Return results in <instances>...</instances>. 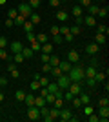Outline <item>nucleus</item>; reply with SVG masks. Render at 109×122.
Returning <instances> with one entry per match:
<instances>
[{"mask_svg":"<svg viewBox=\"0 0 109 122\" xmlns=\"http://www.w3.org/2000/svg\"><path fill=\"white\" fill-rule=\"evenodd\" d=\"M67 76H69L71 82H82L84 78H85V75H84V66H78V64L75 66V64H73V67L69 69Z\"/></svg>","mask_w":109,"mask_h":122,"instance_id":"f257e3e1","label":"nucleus"},{"mask_svg":"<svg viewBox=\"0 0 109 122\" xmlns=\"http://www.w3.org/2000/svg\"><path fill=\"white\" fill-rule=\"evenodd\" d=\"M27 118L29 120H40V107H36V106H31V107H27Z\"/></svg>","mask_w":109,"mask_h":122,"instance_id":"f03ea898","label":"nucleus"},{"mask_svg":"<svg viewBox=\"0 0 109 122\" xmlns=\"http://www.w3.org/2000/svg\"><path fill=\"white\" fill-rule=\"evenodd\" d=\"M67 91L71 93V95H75V97H76V95H80V93L84 91L82 82H71V84L67 86Z\"/></svg>","mask_w":109,"mask_h":122,"instance_id":"7ed1b4c3","label":"nucleus"},{"mask_svg":"<svg viewBox=\"0 0 109 122\" xmlns=\"http://www.w3.org/2000/svg\"><path fill=\"white\" fill-rule=\"evenodd\" d=\"M69 84H71V80H69V76L66 75V73H62L60 76H57V86L60 87V89H67Z\"/></svg>","mask_w":109,"mask_h":122,"instance_id":"20e7f679","label":"nucleus"},{"mask_svg":"<svg viewBox=\"0 0 109 122\" xmlns=\"http://www.w3.org/2000/svg\"><path fill=\"white\" fill-rule=\"evenodd\" d=\"M18 15H22V16H26V18H29V15H31L33 13V9L31 7H29V4H27V2H22L20 5H18Z\"/></svg>","mask_w":109,"mask_h":122,"instance_id":"39448f33","label":"nucleus"},{"mask_svg":"<svg viewBox=\"0 0 109 122\" xmlns=\"http://www.w3.org/2000/svg\"><path fill=\"white\" fill-rule=\"evenodd\" d=\"M71 117H73V113H71V109H69V107H62V109H60V113H58V118H60L62 122H67Z\"/></svg>","mask_w":109,"mask_h":122,"instance_id":"423d86ee","label":"nucleus"},{"mask_svg":"<svg viewBox=\"0 0 109 122\" xmlns=\"http://www.w3.org/2000/svg\"><path fill=\"white\" fill-rule=\"evenodd\" d=\"M66 60H69L71 64H78V60H80V53H78L76 49H71L67 53V58H66Z\"/></svg>","mask_w":109,"mask_h":122,"instance_id":"0eeeda50","label":"nucleus"},{"mask_svg":"<svg viewBox=\"0 0 109 122\" xmlns=\"http://www.w3.org/2000/svg\"><path fill=\"white\" fill-rule=\"evenodd\" d=\"M22 47H24V44H22L20 40H15V42H11L9 44V53L13 55V53H20Z\"/></svg>","mask_w":109,"mask_h":122,"instance_id":"6e6552de","label":"nucleus"},{"mask_svg":"<svg viewBox=\"0 0 109 122\" xmlns=\"http://www.w3.org/2000/svg\"><path fill=\"white\" fill-rule=\"evenodd\" d=\"M98 117H100V122H107L109 120V107L104 106L98 109Z\"/></svg>","mask_w":109,"mask_h":122,"instance_id":"1a4fd4ad","label":"nucleus"},{"mask_svg":"<svg viewBox=\"0 0 109 122\" xmlns=\"http://www.w3.org/2000/svg\"><path fill=\"white\" fill-rule=\"evenodd\" d=\"M82 24H85L87 27H95L96 25V18L93 15H87V16H82Z\"/></svg>","mask_w":109,"mask_h":122,"instance_id":"9d476101","label":"nucleus"},{"mask_svg":"<svg viewBox=\"0 0 109 122\" xmlns=\"http://www.w3.org/2000/svg\"><path fill=\"white\" fill-rule=\"evenodd\" d=\"M98 51H100V46H98V44H95V42L85 46V53H87V55H96Z\"/></svg>","mask_w":109,"mask_h":122,"instance_id":"9b49d317","label":"nucleus"},{"mask_svg":"<svg viewBox=\"0 0 109 122\" xmlns=\"http://www.w3.org/2000/svg\"><path fill=\"white\" fill-rule=\"evenodd\" d=\"M58 67H60V69H62V73H66V75H67L69 73V69H71L73 67V64L69 60H60V64H58Z\"/></svg>","mask_w":109,"mask_h":122,"instance_id":"f8f14e48","label":"nucleus"},{"mask_svg":"<svg viewBox=\"0 0 109 122\" xmlns=\"http://www.w3.org/2000/svg\"><path fill=\"white\" fill-rule=\"evenodd\" d=\"M95 73H96V67H95V66H87V67H84V75H85V78H93Z\"/></svg>","mask_w":109,"mask_h":122,"instance_id":"ddd939ff","label":"nucleus"},{"mask_svg":"<svg viewBox=\"0 0 109 122\" xmlns=\"http://www.w3.org/2000/svg\"><path fill=\"white\" fill-rule=\"evenodd\" d=\"M24 104H26L27 107L35 106V95H33V93H26V98H24Z\"/></svg>","mask_w":109,"mask_h":122,"instance_id":"4468645a","label":"nucleus"},{"mask_svg":"<svg viewBox=\"0 0 109 122\" xmlns=\"http://www.w3.org/2000/svg\"><path fill=\"white\" fill-rule=\"evenodd\" d=\"M71 13H73V16H75V18H76V16H84V7L76 4V5H73Z\"/></svg>","mask_w":109,"mask_h":122,"instance_id":"2eb2a0df","label":"nucleus"},{"mask_svg":"<svg viewBox=\"0 0 109 122\" xmlns=\"http://www.w3.org/2000/svg\"><path fill=\"white\" fill-rule=\"evenodd\" d=\"M27 20L31 22L33 25H38V24H40V22H42V18H40V15H36L35 11H33L31 15H29V18H27Z\"/></svg>","mask_w":109,"mask_h":122,"instance_id":"dca6fc26","label":"nucleus"},{"mask_svg":"<svg viewBox=\"0 0 109 122\" xmlns=\"http://www.w3.org/2000/svg\"><path fill=\"white\" fill-rule=\"evenodd\" d=\"M11 60H13L16 66H18V64H22L26 58H24V55H22V53H13V55H11Z\"/></svg>","mask_w":109,"mask_h":122,"instance_id":"f3484780","label":"nucleus"},{"mask_svg":"<svg viewBox=\"0 0 109 122\" xmlns=\"http://www.w3.org/2000/svg\"><path fill=\"white\" fill-rule=\"evenodd\" d=\"M78 98H80V102H82V106H85V104H91V97H89V93H80L78 95Z\"/></svg>","mask_w":109,"mask_h":122,"instance_id":"a211bd4d","label":"nucleus"},{"mask_svg":"<svg viewBox=\"0 0 109 122\" xmlns=\"http://www.w3.org/2000/svg\"><path fill=\"white\" fill-rule=\"evenodd\" d=\"M55 16H57V20H58V22H66V20L69 18L67 11H64V9H62V11H58V13H57Z\"/></svg>","mask_w":109,"mask_h":122,"instance_id":"6ab92c4d","label":"nucleus"},{"mask_svg":"<svg viewBox=\"0 0 109 122\" xmlns=\"http://www.w3.org/2000/svg\"><path fill=\"white\" fill-rule=\"evenodd\" d=\"M105 38H107V36L105 35H102V33H96V35H95V44H105Z\"/></svg>","mask_w":109,"mask_h":122,"instance_id":"aec40b11","label":"nucleus"},{"mask_svg":"<svg viewBox=\"0 0 109 122\" xmlns=\"http://www.w3.org/2000/svg\"><path fill=\"white\" fill-rule=\"evenodd\" d=\"M47 102H46V98L42 97V95H38V97H35V106L36 107H42V106H46Z\"/></svg>","mask_w":109,"mask_h":122,"instance_id":"412c9836","label":"nucleus"},{"mask_svg":"<svg viewBox=\"0 0 109 122\" xmlns=\"http://www.w3.org/2000/svg\"><path fill=\"white\" fill-rule=\"evenodd\" d=\"M0 60H11V53H9V51H5V47L0 49Z\"/></svg>","mask_w":109,"mask_h":122,"instance_id":"4be33fe9","label":"nucleus"},{"mask_svg":"<svg viewBox=\"0 0 109 122\" xmlns=\"http://www.w3.org/2000/svg\"><path fill=\"white\" fill-rule=\"evenodd\" d=\"M31 49H33V53H40L42 51V44L38 40H33L31 42Z\"/></svg>","mask_w":109,"mask_h":122,"instance_id":"5701e85b","label":"nucleus"},{"mask_svg":"<svg viewBox=\"0 0 109 122\" xmlns=\"http://www.w3.org/2000/svg\"><path fill=\"white\" fill-rule=\"evenodd\" d=\"M95 27H96V33H102V35H105V36L109 35V27L107 25L102 24V25H95Z\"/></svg>","mask_w":109,"mask_h":122,"instance_id":"b1692460","label":"nucleus"},{"mask_svg":"<svg viewBox=\"0 0 109 122\" xmlns=\"http://www.w3.org/2000/svg\"><path fill=\"white\" fill-rule=\"evenodd\" d=\"M42 53H47V55H51V53H53V44H49V42L42 44Z\"/></svg>","mask_w":109,"mask_h":122,"instance_id":"393cba45","label":"nucleus"},{"mask_svg":"<svg viewBox=\"0 0 109 122\" xmlns=\"http://www.w3.org/2000/svg\"><path fill=\"white\" fill-rule=\"evenodd\" d=\"M69 102H71V107H76V109H78V107H82V102H80L78 95H76V97H73V98H71Z\"/></svg>","mask_w":109,"mask_h":122,"instance_id":"a878e982","label":"nucleus"},{"mask_svg":"<svg viewBox=\"0 0 109 122\" xmlns=\"http://www.w3.org/2000/svg\"><path fill=\"white\" fill-rule=\"evenodd\" d=\"M87 9H89V15L96 16V15H98V9H100V5H96V4H91V5L87 7Z\"/></svg>","mask_w":109,"mask_h":122,"instance_id":"bb28decb","label":"nucleus"},{"mask_svg":"<svg viewBox=\"0 0 109 122\" xmlns=\"http://www.w3.org/2000/svg\"><path fill=\"white\" fill-rule=\"evenodd\" d=\"M20 53L24 55V58H31V56H33V49H31V47H22Z\"/></svg>","mask_w":109,"mask_h":122,"instance_id":"cd10ccee","label":"nucleus"},{"mask_svg":"<svg viewBox=\"0 0 109 122\" xmlns=\"http://www.w3.org/2000/svg\"><path fill=\"white\" fill-rule=\"evenodd\" d=\"M49 64H51L53 67L58 66V64H60V56H57V55H53V53H51V56H49Z\"/></svg>","mask_w":109,"mask_h":122,"instance_id":"c85d7f7f","label":"nucleus"},{"mask_svg":"<svg viewBox=\"0 0 109 122\" xmlns=\"http://www.w3.org/2000/svg\"><path fill=\"white\" fill-rule=\"evenodd\" d=\"M105 76H107V73H95V80H96V84H100V82H104L105 80Z\"/></svg>","mask_w":109,"mask_h":122,"instance_id":"c756f323","label":"nucleus"},{"mask_svg":"<svg viewBox=\"0 0 109 122\" xmlns=\"http://www.w3.org/2000/svg\"><path fill=\"white\" fill-rule=\"evenodd\" d=\"M26 20H27L26 16L18 15V16H16V18H15V20H13V22H15V25H16V27H22V24H24V22H26Z\"/></svg>","mask_w":109,"mask_h":122,"instance_id":"7c9ffc66","label":"nucleus"},{"mask_svg":"<svg viewBox=\"0 0 109 122\" xmlns=\"http://www.w3.org/2000/svg\"><path fill=\"white\" fill-rule=\"evenodd\" d=\"M107 13H109V7H107V5H102V7L98 9V15H96V16H102V18H105V16H107Z\"/></svg>","mask_w":109,"mask_h":122,"instance_id":"2f4dec72","label":"nucleus"},{"mask_svg":"<svg viewBox=\"0 0 109 122\" xmlns=\"http://www.w3.org/2000/svg\"><path fill=\"white\" fill-rule=\"evenodd\" d=\"M80 31H82V29H80V25H76V24H75V25H71V27H69V33H71L73 36L80 35Z\"/></svg>","mask_w":109,"mask_h":122,"instance_id":"473e14b6","label":"nucleus"},{"mask_svg":"<svg viewBox=\"0 0 109 122\" xmlns=\"http://www.w3.org/2000/svg\"><path fill=\"white\" fill-rule=\"evenodd\" d=\"M16 16H18V11H16V7H11V9L7 11V18H11V20H15Z\"/></svg>","mask_w":109,"mask_h":122,"instance_id":"72a5a7b5","label":"nucleus"},{"mask_svg":"<svg viewBox=\"0 0 109 122\" xmlns=\"http://www.w3.org/2000/svg\"><path fill=\"white\" fill-rule=\"evenodd\" d=\"M53 107L62 109V107H64V98H55V102H53Z\"/></svg>","mask_w":109,"mask_h":122,"instance_id":"f704fd0d","label":"nucleus"},{"mask_svg":"<svg viewBox=\"0 0 109 122\" xmlns=\"http://www.w3.org/2000/svg\"><path fill=\"white\" fill-rule=\"evenodd\" d=\"M22 29L26 31V33H29V31H33V24H31L29 20H26L24 24H22Z\"/></svg>","mask_w":109,"mask_h":122,"instance_id":"c9c22d12","label":"nucleus"},{"mask_svg":"<svg viewBox=\"0 0 109 122\" xmlns=\"http://www.w3.org/2000/svg\"><path fill=\"white\" fill-rule=\"evenodd\" d=\"M36 40L40 42V44H46L47 42V35L46 33H38V35H36Z\"/></svg>","mask_w":109,"mask_h":122,"instance_id":"e433bc0d","label":"nucleus"},{"mask_svg":"<svg viewBox=\"0 0 109 122\" xmlns=\"http://www.w3.org/2000/svg\"><path fill=\"white\" fill-rule=\"evenodd\" d=\"M49 75H53V76H60V75H62V69H60L58 66H55V67H51V73H49Z\"/></svg>","mask_w":109,"mask_h":122,"instance_id":"4c0bfd02","label":"nucleus"},{"mask_svg":"<svg viewBox=\"0 0 109 122\" xmlns=\"http://www.w3.org/2000/svg\"><path fill=\"white\" fill-rule=\"evenodd\" d=\"M15 98H16V100H18V102H24V98H26V93L18 89V91L15 93Z\"/></svg>","mask_w":109,"mask_h":122,"instance_id":"58836bf2","label":"nucleus"},{"mask_svg":"<svg viewBox=\"0 0 109 122\" xmlns=\"http://www.w3.org/2000/svg\"><path fill=\"white\" fill-rule=\"evenodd\" d=\"M27 4H29V7H31L33 11H35L36 7L40 5V0H27Z\"/></svg>","mask_w":109,"mask_h":122,"instance_id":"ea45409f","label":"nucleus"},{"mask_svg":"<svg viewBox=\"0 0 109 122\" xmlns=\"http://www.w3.org/2000/svg\"><path fill=\"white\" fill-rule=\"evenodd\" d=\"M49 33H51V36L58 35V33H60V25H51V27H49Z\"/></svg>","mask_w":109,"mask_h":122,"instance_id":"a19ab883","label":"nucleus"},{"mask_svg":"<svg viewBox=\"0 0 109 122\" xmlns=\"http://www.w3.org/2000/svg\"><path fill=\"white\" fill-rule=\"evenodd\" d=\"M55 93H47L46 95V102H47V106H49V104H53V102H55Z\"/></svg>","mask_w":109,"mask_h":122,"instance_id":"79ce46f5","label":"nucleus"},{"mask_svg":"<svg viewBox=\"0 0 109 122\" xmlns=\"http://www.w3.org/2000/svg\"><path fill=\"white\" fill-rule=\"evenodd\" d=\"M38 82H40V87H47L49 78H47V76H40V78H38Z\"/></svg>","mask_w":109,"mask_h":122,"instance_id":"37998d69","label":"nucleus"},{"mask_svg":"<svg viewBox=\"0 0 109 122\" xmlns=\"http://www.w3.org/2000/svg\"><path fill=\"white\" fill-rule=\"evenodd\" d=\"M82 82H85L89 87H95V86H96V80H95V76H93V78H84Z\"/></svg>","mask_w":109,"mask_h":122,"instance_id":"c03bdc74","label":"nucleus"},{"mask_svg":"<svg viewBox=\"0 0 109 122\" xmlns=\"http://www.w3.org/2000/svg\"><path fill=\"white\" fill-rule=\"evenodd\" d=\"M98 106L100 107H104V106H109V98H107V95H105V97H102L98 100Z\"/></svg>","mask_w":109,"mask_h":122,"instance_id":"a18cd8bd","label":"nucleus"},{"mask_svg":"<svg viewBox=\"0 0 109 122\" xmlns=\"http://www.w3.org/2000/svg\"><path fill=\"white\" fill-rule=\"evenodd\" d=\"M51 64H49V62H47V64H42V73H47V75H49V73H51Z\"/></svg>","mask_w":109,"mask_h":122,"instance_id":"49530a36","label":"nucleus"},{"mask_svg":"<svg viewBox=\"0 0 109 122\" xmlns=\"http://www.w3.org/2000/svg\"><path fill=\"white\" fill-rule=\"evenodd\" d=\"M84 113H85V115H91V113H95L93 106H91V104H85V106H84Z\"/></svg>","mask_w":109,"mask_h":122,"instance_id":"de8ad7c7","label":"nucleus"},{"mask_svg":"<svg viewBox=\"0 0 109 122\" xmlns=\"http://www.w3.org/2000/svg\"><path fill=\"white\" fill-rule=\"evenodd\" d=\"M87 120L89 122H100V117L95 115V113H91V115H87Z\"/></svg>","mask_w":109,"mask_h":122,"instance_id":"09e8293b","label":"nucleus"},{"mask_svg":"<svg viewBox=\"0 0 109 122\" xmlns=\"http://www.w3.org/2000/svg\"><path fill=\"white\" fill-rule=\"evenodd\" d=\"M53 42H55V44H62V42H64V36L60 35V33H58V35H55V36H53Z\"/></svg>","mask_w":109,"mask_h":122,"instance_id":"8fccbe9b","label":"nucleus"},{"mask_svg":"<svg viewBox=\"0 0 109 122\" xmlns=\"http://www.w3.org/2000/svg\"><path fill=\"white\" fill-rule=\"evenodd\" d=\"M31 89H33V91H38V89H40V82L33 78V82H31Z\"/></svg>","mask_w":109,"mask_h":122,"instance_id":"3c124183","label":"nucleus"},{"mask_svg":"<svg viewBox=\"0 0 109 122\" xmlns=\"http://www.w3.org/2000/svg\"><path fill=\"white\" fill-rule=\"evenodd\" d=\"M49 56H51V55H47V53H42V55H40V62H42V64H47V62H49Z\"/></svg>","mask_w":109,"mask_h":122,"instance_id":"603ef678","label":"nucleus"},{"mask_svg":"<svg viewBox=\"0 0 109 122\" xmlns=\"http://www.w3.org/2000/svg\"><path fill=\"white\" fill-rule=\"evenodd\" d=\"M78 5H82L84 9H85V7H89V5H91V0H78Z\"/></svg>","mask_w":109,"mask_h":122,"instance_id":"864d4df0","label":"nucleus"},{"mask_svg":"<svg viewBox=\"0 0 109 122\" xmlns=\"http://www.w3.org/2000/svg\"><path fill=\"white\" fill-rule=\"evenodd\" d=\"M9 76H11V78H18V76H20V73H18V67H16V69H13V71H9Z\"/></svg>","mask_w":109,"mask_h":122,"instance_id":"5fc2aeb1","label":"nucleus"},{"mask_svg":"<svg viewBox=\"0 0 109 122\" xmlns=\"http://www.w3.org/2000/svg\"><path fill=\"white\" fill-rule=\"evenodd\" d=\"M7 44H9V42H7V38H5V36H0V49H2V47H5Z\"/></svg>","mask_w":109,"mask_h":122,"instance_id":"6e6d98bb","label":"nucleus"},{"mask_svg":"<svg viewBox=\"0 0 109 122\" xmlns=\"http://www.w3.org/2000/svg\"><path fill=\"white\" fill-rule=\"evenodd\" d=\"M62 36H64V40H66V42H73V40H75V36H73L71 33H67V35H62Z\"/></svg>","mask_w":109,"mask_h":122,"instance_id":"4d7b16f0","label":"nucleus"},{"mask_svg":"<svg viewBox=\"0 0 109 122\" xmlns=\"http://www.w3.org/2000/svg\"><path fill=\"white\" fill-rule=\"evenodd\" d=\"M69 33V25H62L60 27V35H67Z\"/></svg>","mask_w":109,"mask_h":122,"instance_id":"13d9d810","label":"nucleus"},{"mask_svg":"<svg viewBox=\"0 0 109 122\" xmlns=\"http://www.w3.org/2000/svg\"><path fill=\"white\" fill-rule=\"evenodd\" d=\"M27 40H29V42L36 40V35H35V33H33V31H29V33H27Z\"/></svg>","mask_w":109,"mask_h":122,"instance_id":"bf43d9fd","label":"nucleus"},{"mask_svg":"<svg viewBox=\"0 0 109 122\" xmlns=\"http://www.w3.org/2000/svg\"><path fill=\"white\" fill-rule=\"evenodd\" d=\"M7 86V78L5 76H0V87H5Z\"/></svg>","mask_w":109,"mask_h":122,"instance_id":"052dcab7","label":"nucleus"},{"mask_svg":"<svg viewBox=\"0 0 109 122\" xmlns=\"http://www.w3.org/2000/svg\"><path fill=\"white\" fill-rule=\"evenodd\" d=\"M49 5H51V7H58V5H60V0H49Z\"/></svg>","mask_w":109,"mask_h":122,"instance_id":"680f3d73","label":"nucleus"},{"mask_svg":"<svg viewBox=\"0 0 109 122\" xmlns=\"http://www.w3.org/2000/svg\"><path fill=\"white\" fill-rule=\"evenodd\" d=\"M13 69H16V64L15 62H9L7 64V71H13Z\"/></svg>","mask_w":109,"mask_h":122,"instance_id":"e2e57ef3","label":"nucleus"},{"mask_svg":"<svg viewBox=\"0 0 109 122\" xmlns=\"http://www.w3.org/2000/svg\"><path fill=\"white\" fill-rule=\"evenodd\" d=\"M73 97H75V95H71L69 91H66V93H64V100H71Z\"/></svg>","mask_w":109,"mask_h":122,"instance_id":"0e129e2a","label":"nucleus"},{"mask_svg":"<svg viewBox=\"0 0 109 122\" xmlns=\"http://www.w3.org/2000/svg\"><path fill=\"white\" fill-rule=\"evenodd\" d=\"M13 25H15V22L11 18H5V27H13Z\"/></svg>","mask_w":109,"mask_h":122,"instance_id":"69168bd1","label":"nucleus"},{"mask_svg":"<svg viewBox=\"0 0 109 122\" xmlns=\"http://www.w3.org/2000/svg\"><path fill=\"white\" fill-rule=\"evenodd\" d=\"M5 2H7V0H0V5H4V4H5Z\"/></svg>","mask_w":109,"mask_h":122,"instance_id":"338daca9","label":"nucleus"},{"mask_svg":"<svg viewBox=\"0 0 109 122\" xmlns=\"http://www.w3.org/2000/svg\"><path fill=\"white\" fill-rule=\"evenodd\" d=\"M22 2H27V0H22Z\"/></svg>","mask_w":109,"mask_h":122,"instance_id":"774afa93","label":"nucleus"}]
</instances>
